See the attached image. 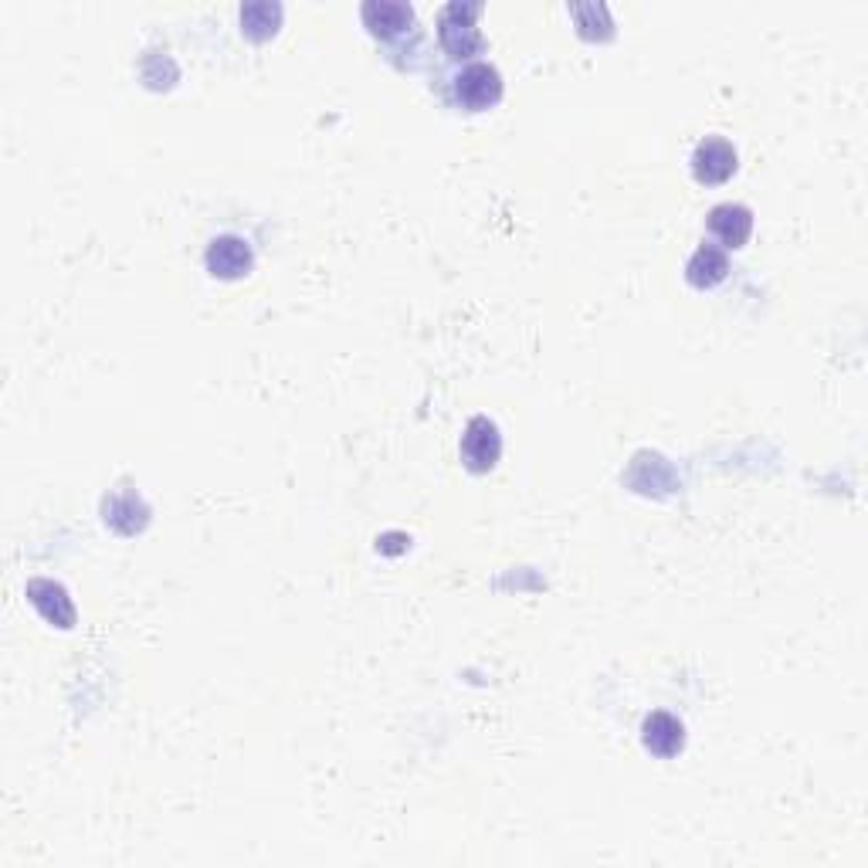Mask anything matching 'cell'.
<instances>
[{
	"label": "cell",
	"instance_id": "cell-1",
	"mask_svg": "<svg viewBox=\"0 0 868 868\" xmlns=\"http://www.w3.org/2000/svg\"><path fill=\"white\" fill-rule=\"evenodd\" d=\"M482 4H461V0H455V4H448L442 11V41L451 55H472L479 45H482V35H479V27H475V17H479Z\"/></svg>",
	"mask_w": 868,
	"mask_h": 868
},
{
	"label": "cell",
	"instance_id": "cell-2",
	"mask_svg": "<svg viewBox=\"0 0 868 868\" xmlns=\"http://www.w3.org/2000/svg\"><path fill=\"white\" fill-rule=\"evenodd\" d=\"M461 455H465V465H469L472 472H489L492 465L499 461L503 438L489 418L469 421V431H465V438H461Z\"/></svg>",
	"mask_w": 868,
	"mask_h": 868
},
{
	"label": "cell",
	"instance_id": "cell-3",
	"mask_svg": "<svg viewBox=\"0 0 868 868\" xmlns=\"http://www.w3.org/2000/svg\"><path fill=\"white\" fill-rule=\"evenodd\" d=\"M503 96V79L492 65H469L461 75H458V99L469 106V109H489L492 103H499Z\"/></svg>",
	"mask_w": 868,
	"mask_h": 868
},
{
	"label": "cell",
	"instance_id": "cell-4",
	"mask_svg": "<svg viewBox=\"0 0 868 868\" xmlns=\"http://www.w3.org/2000/svg\"><path fill=\"white\" fill-rule=\"evenodd\" d=\"M736 170V149L726 140H706L692 153V173L699 183H723Z\"/></svg>",
	"mask_w": 868,
	"mask_h": 868
},
{
	"label": "cell",
	"instance_id": "cell-5",
	"mask_svg": "<svg viewBox=\"0 0 868 868\" xmlns=\"http://www.w3.org/2000/svg\"><path fill=\"white\" fill-rule=\"evenodd\" d=\"M207 268L210 275H221V278H241L252 268V248L241 238H217L207 248Z\"/></svg>",
	"mask_w": 868,
	"mask_h": 868
},
{
	"label": "cell",
	"instance_id": "cell-6",
	"mask_svg": "<svg viewBox=\"0 0 868 868\" xmlns=\"http://www.w3.org/2000/svg\"><path fill=\"white\" fill-rule=\"evenodd\" d=\"M641 739L655 757H675L682 750V743H686V730H682V723L668 716V712H651L644 720Z\"/></svg>",
	"mask_w": 868,
	"mask_h": 868
},
{
	"label": "cell",
	"instance_id": "cell-7",
	"mask_svg": "<svg viewBox=\"0 0 868 868\" xmlns=\"http://www.w3.org/2000/svg\"><path fill=\"white\" fill-rule=\"evenodd\" d=\"M709 228L712 234H720L723 244L730 248H743L754 231V214L747 207H739V204H723L709 214Z\"/></svg>",
	"mask_w": 868,
	"mask_h": 868
},
{
	"label": "cell",
	"instance_id": "cell-8",
	"mask_svg": "<svg viewBox=\"0 0 868 868\" xmlns=\"http://www.w3.org/2000/svg\"><path fill=\"white\" fill-rule=\"evenodd\" d=\"M411 8L408 4H394V0H370L363 4V21L366 27L374 31L381 38H390V35H400L408 24H411Z\"/></svg>",
	"mask_w": 868,
	"mask_h": 868
},
{
	"label": "cell",
	"instance_id": "cell-9",
	"mask_svg": "<svg viewBox=\"0 0 868 868\" xmlns=\"http://www.w3.org/2000/svg\"><path fill=\"white\" fill-rule=\"evenodd\" d=\"M27 594H31V601L38 604V611L48 617V622H55V625H61V628H69V625L75 622V611H72L65 591H61L58 583H51V580H35V583L27 587Z\"/></svg>",
	"mask_w": 868,
	"mask_h": 868
},
{
	"label": "cell",
	"instance_id": "cell-10",
	"mask_svg": "<svg viewBox=\"0 0 868 868\" xmlns=\"http://www.w3.org/2000/svg\"><path fill=\"white\" fill-rule=\"evenodd\" d=\"M726 272H730V265H726V255L720 252V248H712V244H702L699 252L692 255L689 268H686L689 282H692L696 289H709V286L723 282Z\"/></svg>",
	"mask_w": 868,
	"mask_h": 868
},
{
	"label": "cell",
	"instance_id": "cell-11",
	"mask_svg": "<svg viewBox=\"0 0 868 868\" xmlns=\"http://www.w3.org/2000/svg\"><path fill=\"white\" fill-rule=\"evenodd\" d=\"M278 21H282V8L278 4H265V0H258V4H244L241 8V24H244V35L248 38H255V41H265L275 35V27Z\"/></svg>",
	"mask_w": 868,
	"mask_h": 868
}]
</instances>
